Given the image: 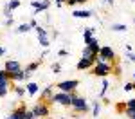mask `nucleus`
I'll return each mask as SVG.
<instances>
[{
    "label": "nucleus",
    "instance_id": "nucleus-1",
    "mask_svg": "<svg viewBox=\"0 0 135 119\" xmlns=\"http://www.w3.org/2000/svg\"><path fill=\"white\" fill-rule=\"evenodd\" d=\"M70 107L76 114H88V110H90V103H86V99L85 97H79L76 96L72 92V101H70Z\"/></svg>",
    "mask_w": 135,
    "mask_h": 119
},
{
    "label": "nucleus",
    "instance_id": "nucleus-2",
    "mask_svg": "<svg viewBox=\"0 0 135 119\" xmlns=\"http://www.w3.org/2000/svg\"><path fill=\"white\" fill-rule=\"evenodd\" d=\"M70 101H72V94H67V92H54L52 97L47 101V105H54V103H58V105H61V107H70Z\"/></svg>",
    "mask_w": 135,
    "mask_h": 119
},
{
    "label": "nucleus",
    "instance_id": "nucleus-3",
    "mask_svg": "<svg viewBox=\"0 0 135 119\" xmlns=\"http://www.w3.org/2000/svg\"><path fill=\"white\" fill-rule=\"evenodd\" d=\"M112 63L110 61H104V63H95L92 67V74L94 76H99V78H106V76L112 72Z\"/></svg>",
    "mask_w": 135,
    "mask_h": 119
},
{
    "label": "nucleus",
    "instance_id": "nucleus-4",
    "mask_svg": "<svg viewBox=\"0 0 135 119\" xmlns=\"http://www.w3.org/2000/svg\"><path fill=\"white\" fill-rule=\"evenodd\" d=\"M79 87V81L78 79H67V81H60L54 88H58L60 92H67V94H72L76 92V88Z\"/></svg>",
    "mask_w": 135,
    "mask_h": 119
},
{
    "label": "nucleus",
    "instance_id": "nucleus-5",
    "mask_svg": "<svg viewBox=\"0 0 135 119\" xmlns=\"http://www.w3.org/2000/svg\"><path fill=\"white\" fill-rule=\"evenodd\" d=\"M31 110H32V114H34V117H49L51 116V105H47L45 101L36 103Z\"/></svg>",
    "mask_w": 135,
    "mask_h": 119
},
{
    "label": "nucleus",
    "instance_id": "nucleus-6",
    "mask_svg": "<svg viewBox=\"0 0 135 119\" xmlns=\"http://www.w3.org/2000/svg\"><path fill=\"white\" fill-rule=\"evenodd\" d=\"M4 70L9 74V78L13 74H16L18 70H22V65L18 60H6V65H4Z\"/></svg>",
    "mask_w": 135,
    "mask_h": 119
},
{
    "label": "nucleus",
    "instance_id": "nucleus-7",
    "mask_svg": "<svg viewBox=\"0 0 135 119\" xmlns=\"http://www.w3.org/2000/svg\"><path fill=\"white\" fill-rule=\"evenodd\" d=\"M29 4H31V7L34 9L36 15H40L42 11H47L49 7H51V2H49V0H32V2H29Z\"/></svg>",
    "mask_w": 135,
    "mask_h": 119
},
{
    "label": "nucleus",
    "instance_id": "nucleus-8",
    "mask_svg": "<svg viewBox=\"0 0 135 119\" xmlns=\"http://www.w3.org/2000/svg\"><path fill=\"white\" fill-rule=\"evenodd\" d=\"M99 56L103 58L104 61H114L115 60V51L110 47V45H103L101 51H99Z\"/></svg>",
    "mask_w": 135,
    "mask_h": 119
},
{
    "label": "nucleus",
    "instance_id": "nucleus-9",
    "mask_svg": "<svg viewBox=\"0 0 135 119\" xmlns=\"http://www.w3.org/2000/svg\"><path fill=\"white\" fill-rule=\"evenodd\" d=\"M29 78H31V72H25V69H22V70H18L16 74L11 76V81L20 83V81H29Z\"/></svg>",
    "mask_w": 135,
    "mask_h": 119
},
{
    "label": "nucleus",
    "instance_id": "nucleus-10",
    "mask_svg": "<svg viewBox=\"0 0 135 119\" xmlns=\"http://www.w3.org/2000/svg\"><path fill=\"white\" fill-rule=\"evenodd\" d=\"M94 15V11L92 9H76V11H72V16L74 18H90Z\"/></svg>",
    "mask_w": 135,
    "mask_h": 119
},
{
    "label": "nucleus",
    "instance_id": "nucleus-11",
    "mask_svg": "<svg viewBox=\"0 0 135 119\" xmlns=\"http://www.w3.org/2000/svg\"><path fill=\"white\" fill-rule=\"evenodd\" d=\"M94 65H95L94 60H85V58H81L76 67H78V70H88V69H92Z\"/></svg>",
    "mask_w": 135,
    "mask_h": 119
},
{
    "label": "nucleus",
    "instance_id": "nucleus-12",
    "mask_svg": "<svg viewBox=\"0 0 135 119\" xmlns=\"http://www.w3.org/2000/svg\"><path fill=\"white\" fill-rule=\"evenodd\" d=\"M52 94H54V87H52V85L45 87L42 92H40V101H45V103H47V101L52 97Z\"/></svg>",
    "mask_w": 135,
    "mask_h": 119
},
{
    "label": "nucleus",
    "instance_id": "nucleus-13",
    "mask_svg": "<svg viewBox=\"0 0 135 119\" xmlns=\"http://www.w3.org/2000/svg\"><path fill=\"white\" fill-rule=\"evenodd\" d=\"M38 90H40V87H38V83H34V81H29L27 87H25V92H27L29 96H36Z\"/></svg>",
    "mask_w": 135,
    "mask_h": 119
},
{
    "label": "nucleus",
    "instance_id": "nucleus-14",
    "mask_svg": "<svg viewBox=\"0 0 135 119\" xmlns=\"http://www.w3.org/2000/svg\"><path fill=\"white\" fill-rule=\"evenodd\" d=\"M11 87H13V81H6V83H0V97H6L9 94Z\"/></svg>",
    "mask_w": 135,
    "mask_h": 119
},
{
    "label": "nucleus",
    "instance_id": "nucleus-15",
    "mask_svg": "<svg viewBox=\"0 0 135 119\" xmlns=\"http://www.w3.org/2000/svg\"><path fill=\"white\" fill-rule=\"evenodd\" d=\"M81 58H85V60H94V61H95L97 54L94 53L90 47H85V49H83V53H81Z\"/></svg>",
    "mask_w": 135,
    "mask_h": 119
},
{
    "label": "nucleus",
    "instance_id": "nucleus-16",
    "mask_svg": "<svg viewBox=\"0 0 135 119\" xmlns=\"http://www.w3.org/2000/svg\"><path fill=\"white\" fill-rule=\"evenodd\" d=\"M25 112H27V107H25V105H20L18 108H15V110H13V114H11V116H15V117L22 119V117H23V114H25Z\"/></svg>",
    "mask_w": 135,
    "mask_h": 119
},
{
    "label": "nucleus",
    "instance_id": "nucleus-17",
    "mask_svg": "<svg viewBox=\"0 0 135 119\" xmlns=\"http://www.w3.org/2000/svg\"><path fill=\"white\" fill-rule=\"evenodd\" d=\"M29 31H32V27L29 25V23H20V25L15 29L16 34H25V32H29Z\"/></svg>",
    "mask_w": 135,
    "mask_h": 119
},
{
    "label": "nucleus",
    "instance_id": "nucleus-18",
    "mask_svg": "<svg viewBox=\"0 0 135 119\" xmlns=\"http://www.w3.org/2000/svg\"><path fill=\"white\" fill-rule=\"evenodd\" d=\"M108 87H110L108 79H106V78H103V83H101V90H99V97H101V99H104V96H106V90H108Z\"/></svg>",
    "mask_w": 135,
    "mask_h": 119
},
{
    "label": "nucleus",
    "instance_id": "nucleus-19",
    "mask_svg": "<svg viewBox=\"0 0 135 119\" xmlns=\"http://www.w3.org/2000/svg\"><path fill=\"white\" fill-rule=\"evenodd\" d=\"M40 63H42V60H38V61H32V63H29L27 65V67H25V72H34V70H36V69H38V67H40Z\"/></svg>",
    "mask_w": 135,
    "mask_h": 119
},
{
    "label": "nucleus",
    "instance_id": "nucleus-20",
    "mask_svg": "<svg viewBox=\"0 0 135 119\" xmlns=\"http://www.w3.org/2000/svg\"><path fill=\"white\" fill-rule=\"evenodd\" d=\"M99 112H101V103H99V101H94V103H92V116H94V117H97Z\"/></svg>",
    "mask_w": 135,
    "mask_h": 119
},
{
    "label": "nucleus",
    "instance_id": "nucleus-21",
    "mask_svg": "<svg viewBox=\"0 0 135 119\" xmlns=\"http://www.w3.org/2000/svg\"><path fill=\"white\" fill-rule=\"evenodd\" d=\"M6 6H7L11 11H15V9H18V7L22 6V2H20V0H9V2H7Z\"/></svg>",
    "mask_w": 135,
    "mask_h": 119
},
{
    "label": "nucleus",
    "instance_id": "nucleus-22",
    "mask_svg": "<svg viewBox=\"0 0 135 119\" xmlns=\"http://www.w3.org/2000/svg\"><path fill=\"white\" fill-rule=\"evenodd\" d=\"M94 32H95V29H94V27H86V29H83V40H88V38H92Z\"/></svg>",
    "mask_w": 135,
    "mask_h": 119
},
{
    "label": "nucleus",
    "instance_id": "nucleus-23",
    "mask_svg": "<svg viewBox=\"0 0 135 119\" xmlns=\"http://www.w3.org/2000/svg\"><path fill=\"white\" fill-rule=\"evenodd\" d=\"M112 29H114V31H117V32H124V31H128V27H126L124 23H114V25H112Z\"/></svg>",
    "mask_w": 135,
    "mask_h": 119
},
{
    "label": "nucleus",
    "instance_id": "nucleus-24",
    "mask_svg": "<svg viewBox=\"0 0 135 119\" xmlns=\"http://www.w3.org/2000/svg\"><path fill=\"white\" fill-rule=\"evenodd\" d=\"M15 94H16L18 97H23L25 94H27V92H25V87H20V85L15 87Z\"/></svg>",
    "mask_w": 135,
    "mask_h": 119
},
{
    "label": "nucleus",
    "instance_id": "nucleus-25",
    "mask_svg": "<svg viewBox=\"0 0 135 119\" xmlns=\"http://www.w3.org/2000/svg\"><path fill=\"white\" fill-rule=\"evenodd\" d=\"M36 32H38V38H49V36H47V31H45V27H42V25L36 27Z\"/></svg>",
    "mask_w": 135,
    "mask_h": 119
},
{
    "label": "nucleus",
    "instance_id": "nucleus-26",
    "mask_svg": "<svg viewBox=\"0 0 135 119\" xmlns=\"http://www.w3.org/2000/svg\"><path fill=\"white\" fill-rule=\"evenodd\" d=\"M6 81H11V78H9V74L2 69V70H0V83H6Z\"/></svg>",
    "mask_w": 135,
    "mask_h": 119
},
{
    "label": "nucleus",
    "instance_id": "nucleus-27",
    "mask_svg": "<svg viewBox=\"0 0 135 119\" xmlns=\"http://www.w3.org/2000/svg\"><path fill=\"white\" fill-rule=\"evenodd\" d=\"M123 114H124L126 119H135V110H132V108H126Z\"/></svg>",
    "mask_w": 135,
    "mask_h": 119
},
{
    "label": "nucleus",
    "instance_id": "nucleus-28",
    "mask_svg": "<svg viewBox=\"0 0 135 119\" xmlns=\"http://www.w3.org/2000/svg\"><path fill=\"white\" fill-rule=\"evenodd\" d=\"M133 87H135V83H133V81H128V83H124L123 90H124V92H132V90H133Z\"/></svg>",
    "mask_w": 135,
    "mask_h": 119
},
{
    "label": "nucleus",
    "instance_id": "nucleus-29",
    "mask_svg": "<svg viewBox=\"0 0 135 119\" xmlns=\"http://www.w3.org/2000/svg\"><path fill=\"white\" fill-rule=\"evenodd\" d=\"M51 70L54 72V74H60V72H61V65H60V63H52L51 65Z\"/></svg>",
    "mask_w": 135,
    "mask_h": 119
},
{
    "label": "nucleus",
    "instance_id": "nucleus-30",
    "mask_svg": "<svg viewBox=\"0 0 135 119\" xmlns=\"http://www.w3.org/2000/svg\"><path fill=\"white\" fill-rule=\"evenodd\" d=\"M86 47H90L95 54H99V51H101V45H99V42H95V43H92V45H86Z\"/></svg>",
    "mask_w": 135,
    "mask_h": 119
},
{
    "label": "nucleus",
    "instance_id": "nucleus-31",
    "mask_svg": "<svg viewBox=\"0 0 135 119\" xmlns=\"http://www.w3.org/2000/svg\"><path fill=\"white\" fill-rule=\"evenodd\" d=\"M124 103H126V108H132V110H135V97L128 99V101H124Z\"/></svg>",
    "mask_w": 135,
    "mask_h": 119
},
{
    "label": "nucleus",
    "instance_id": "nucleus-32",
    "mask_svg": "<svg viewBox=\"0 0 135 119\" xmlns=\"http://www.w3.org/2000/svg\"><path fill=\"white\" fill-rule=\"evenodd\" d=\"M38 42H40V45H42V47H45V49L51 45V43H49V38H38Z\"/></svg>",
    "mask_w": 135,
    "mask_h": 119
},
{
    "label": "nucleus",
    "instance_id": "nucleus-33",
    "mask_svg": "<svg viewBox=\"0 0 135 119\" xmlns=\"http://www.w3.org/2000/svg\"><path fill=\"white\" fill-rule=\"evenodd\" d=\"M22 119H36V117H34V114H32V110H27V112L23 114V117H22Z\"/></svg>",
    "mask_w": 135,
    "mask_h": 119
},
{
    "label": "nucleus",
    "instance_id": "nucleus-34",
    "mask_svg": "<svg viewBox=\"0 0 135 119\" xmlns=\"http://www.w3.org/2000/svg\"><path fill=\"white\" fill-rule=\"evenodd\" d=\"M4 15H6L7 18H13V11H11L7 6H4Z\"/></svg>",
    "mask_w": 135,
    "mask_h": 119
},
{
    "label": "nucleus",
    "instance_id": "nucleus-35",
    "mask_svg": "<svg viewBox=\"0 0 135 119\" xmlns=\"http://www.w3.org/2000/svg\"><path fill=\"white\" fill-rule=\"evenodd\" d=\"M117 110H119L121 114H123V112L126 110V103H124V101H123V103H117Z\"/></svg>",
    "mask_w": 135,
    "mask_h": 119
},
{
    "label": "nucleus",
    "instance_id": "nucleus-36",
    "mask_svg": "<svg viewBox=\"0 0 135 119\" xmlns=\"http://www.w3.org/2000/svg\"><path fill=\"white\" fill-rule=\"evenodd\" d=\"M13 22H15V18H7V20L4 22V25H6V27H11V25H13Z\"/></svg>",
    "mask_w": 135,
    "mask_h": 119
},
{
    "label": "nucleus",
    "instance_id": "nucleus-37",
    "mask_svg": "<svg viewBox=\"0 0 135 119\" xmlns=\"http://www.w3.org/2000/svg\"><path fill=\"white\" fill-rule=\"evenodd\" d=\"M128 61L135 63V54H133V53H128Z\"/></svg>",
    "mask_w": 135,
    "mask_h": 119
},
{
    "label": "nucleus",
    "instance_id": "nucleus-38",
    "mask_svg": "<svg viewBox=\"0 0 135 119\" xmlns=\"http://www.w3.org/2000/svg\"><path fill=\"white\" fill-rule=\"evenodd\" d=\"M29 25H31L32 29H36V27H38V22H36V20H31V22H29Z\"/></svg>",
    "mask_w": 135,
    "mask_h": 119
},
{
    "label": "nucleus",
    "instance_id": "nucleus-39",
    "mask_svg": "<svg viewBox=\"0 0 135 119\" xmlns=\"http://www.w3.org/2000/svg\"><path fill=\"white\" fill-rule=\"evenodd\" d=\"M65 2H67V0H54V4H56V6H58V7H60V6H63V4H65Z\"/></svg>",
    "mask_w": 135,
    "mask_h": 119
},
{
    "label": "nucleus",
    "instance_id": "nucleus-40",
    "mask_svg": "<svg viewBox=\"0 0 135 119\" xmlns=\"http://www.w3.org/2000/svg\"><path fill=\"white\" fill-rule=\"evenodd\" d=\"M86 2H88V0H74V4H76V6H78V4H86Z\"/></svg>",
    "mask_w": 135,
    "mask_h": 119
},
{
    "label": "nucleus",
    "instance_id": "nucleus-41",
    "mask_svg": "<svg viewBox=\"0 0 135 119\" xmlns=\"http://www.w3.org/2000/svg\"><path fill=\"white\" fill-rule=\"evenodd\" d=\"M58 54H60V56H69V53H67L65 49H61V51H60V53H58Z\"/></svg>",
    "mask_w": 135,
    "mask_h": 119
},
{
    "label": "nucleus",
    "instance_id": "nucleus-42",
    "mask_svg": "<svg viewBox=\"0 0 135 119\" xmlns=\"http://www.w3.org/2000/svg\"><path fill=\"white\" fill-rule=\"evenodd\" d=\"M4 54H6V49H4V47H0V56H4Z\"/></svg>",
    "mask_w": 135,
    "mask_h": 119
},
{
    "label": "nucleus",
    "instance_id": "nucleus-43",
    "mask_svg": "<svg viewBox=\"0 0 135 119\" xmlns=\"http://www.w3.org/2000/svg\"><path fill=\"white\" fill-rule=\"evenodd\" d=\"M4 119H18V117H15V116H11V114H9L7 117H4Z\"/></svg>",
    "mask_w": 135,
    "mask_h": 119
},
{
    "label": "nucleus",
    "instance_id": "nucleus-44",
    "mask_svg": "<svg viewBox=\"0 0 135 119\" xmlns=\"http://www.w3.org/2000/svg\"><path fill=\"white\" fill-rule=\"evenodd\" d=\"M133 79H135V72H133Z\"/></svg>",
    "mask_w": 135,
    "mask_h": 119
},
{
    "label": "nucleus",
    "instance_id": "nucleus-45",
    "mask_svg": "<svg viewBox=\"0 0 135 119\" xmlns=\"http://www.w3.org/2000/svg\"><path fill=\"white\" fill-rule=\"evenodd\" d=\"M104 2H108V0H104Z\"/></svg>",
    "mask_w": 135,
    "mask_h": 119
},
{
    "label": "nucleus",
    "instance_id": "nucleus-46",
    "mask_svg": "<svg viewBox=\"0 0 135 119\" xmlns=\"http://www.w3.org/2000/svg\"><path fill=\"white\" fill-rule=\"evenodd\" d=\"M133 90H135V87H133Z\"/></svg>",
    "mask_w": 135,
    "mask_h": 119
},
{
    "label": "nucleus",
    "instance_id": "nucleus-47",
    "mask_svg": "<svg viewBox=\"0 0 135 119\" xmlns=\"http://www.w3.org/2000/svg\"><path fill=\"white\" fill-rule=\"evenodd\" d=\"M133 2H135V0H133Z\"/></svg>",
    "mask_w": 135,
    "mask_h": 119
}]
</instances>
